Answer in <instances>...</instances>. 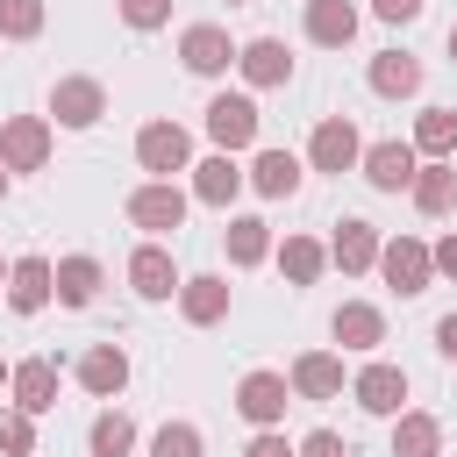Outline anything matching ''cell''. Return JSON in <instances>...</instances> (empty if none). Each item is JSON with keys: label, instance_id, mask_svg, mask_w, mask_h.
I'll return each mask as SVG.
<instances>
[{"label": "cell", "instance_id": "6da1fadb", "mask_svg": "<svg viewBox=\"0 0 457 457\" xmlns=\"http://www.w3.org/2000/svg\"><path fill=\"white\" fill-rule=\"evenodd\" d=\"M136 164H143L150 179L193 171V136H186L179 121H143V136H136Z\"/></svg>", "mask_w": 457, "mask_h": 457}, {"label": "cell", "instance_id": "7a4b0ae2", "mask_svg": "<svg viewBox=\"0 0 457 457\" xmlns=\"http://www.w3.org/2000/svg\"><path fill=\"white\" fill-rule=\"evenodd\" d=\"M186 200H193V193H179L171 179H143V186L129 193V221H136L143 236H171V228L186 221Z\"/></svg>", "mask_w": 457, "mask_h": 457}, {"label": "cell", "instance_id": "3957f363", "mask_svg": "<svg viewBox=\"0 0 457 457\" xmlns=\"http://www.w3.org/2000/svg\"><path fill=\"white\" fill-rule=\"evenodd\" d=\"M378 271H386V286H393L400 300L428 293V278H436V264H428V243H421V236H393V243H378Z\"/></svg>", "mask_w": 457, "mask_h": 457}, {"label": "cell", "instance_id": "277c9868", "mask_svg": "<svg viewBox=\"0 0 457 457\" xmlns=\"http://www.w3.org/2000/svg\"><path fill=\"white\" fill-rule=\"evenodd\" d=\"M0 164L7 171H43L50 164V121L43 114H7L0 121Z\"/></svg>", "mask_w": 457, "mask_h": 457}, {"label": "cell", "instance_id": "5b68a950", "mask_svg": "<svg viewBox=\"0 0 457 457\" xmlns=\"http://www.w3.org/2000/svg\"><path fill=\"white\" fill-rule=\"evenodd\" d=\"M286 407H293L286 371H250V378L236 386V414H243V421H257V428H278V421H286Z\"/></svg>", "mask_w": 457, "mask_h": 457}, {"label": "cell", "instance_id": "8992f818", "mask_svg": "<svg viewBox=\"0 0 457 457\" xmlns=\"http://www.w3.org/2000/svg\"><path fill=\"white\" fill-rule=\"evenodd\" d=\"M207 136L221 150H250L257 143V100L250 93H214L207 100Z\"/></svg>", "mask_w": 457, "mask_h": 457}, {"label": "cell", "instance_id": "52a82bcc", "mask_svg": "<svg viewBox=\"0 0 457 457\" xmlns=\"http://www.w3.org/2000/svg\"><path fill=\"white\" fill-rule=\"evenodd\" d=\"M179 57H186V71H193V79H221V71L236 64V43H228V29L193 21V29L179 36Z\"/></svg>", "mask_w": 457, "mask_h": 457}, {"label": "cell", "instance_id": "ba28073f", "mask_svg": "<svg viewBox=\"0 0 457 457\" xmlns=\"http://www.w3.org/2000/svg\"><path fill=\"white\" fill-rule=\"evenodd\" d=\"M50 114H57V129H93L107 114V86L100 79H57L50 86Z\"/></svg>", "mask_w": 457, "mask_h": 457}, {"label": "cell", "instance_id": "9c48e42d", "mask_svg": "<svg viewBox=\"0 0 457 457\" xmlns=\"http://www.w3.org/2000/svg\"><path fill=\"white\" fill-rule=\"evenodd\" d=\"M357 157H364V143H357L350 114H328V121L307 136V164H314V171H350Z\"/></svg>", "mask_w": 457, "mask_h": 457}, {"label": "cell", "instance_id": "30bf717a", "mask_svg": "<svg viewBox=\"0 0 457 457\" xmlns=\"http://www.w3.org/2000/svg\"><path fill=\"white\" fill-rule=\"evenodd\" d=\"M7 393H14L21 414H50V407H57V364H50V357H21V364H7Z\"/></svg>", "mask_w": 457, "mask_h": 457}, {"label": "cell", "instance_id": "8fae6325", "mask_svg": "<svg viewBox=\"0 0 457 457\" xmlns=\"http://www.w3.org/2000/svg\"><path fill=\"white\" fill-rule=\"evenodd\" d=\"M350 400L364 407V414H400V400H407V371L400 364H364L357 378H350Z\"/></svg>", "mask_w": 457, "mask_h": 457}, {"label": "cell", "instance_id": "7c38bea8", "mask_svg": "<svg viewBox=\"0 0 457 457\" xmlns=\"http://www.w3.org/2000/svg\"><path fill=\"white\" fill-rule=\"evenodd\" d=\"M50 300H57L50 257H14V264H7V307H14V314H43Z\"/></svg>", "mask_w": 457, "mask_h": 457}, {"label": "cell", "instance_id": "4fadbf2b", "mask_svg": "<svg viewBox=\"0 0 457 457\" xmlns=\"http://www.w3.org/2000/svg\"><path fill=\"white\" fill-rule=\"evenodd\" d=\"M357 164H364V179H371L378 193H407V186H414V164H421V157H414V143H371V150H364Z\"/></svg>", "mask_w": 457, "mask_h": 457}, {"label": "cell", "instance_id": "5bb4252c", "mask_svg": "<svg viewBox=\"0 0 457 457\" xmlns=\"http://www.w3.org/2000/svg\"><path fill=\"white\" fill-rule=\"evenodd\" d=\"M79 386H86L93 400H114V393L129 386V350H121V343H93V350L79 357Z\"/></svg>", "mask_w": 457, "mask_h": 457}, {"label": "cell", "instance_id": "9a60e30c", "mask_svg": "<svg viewBox=\"0 0 457 457\" xmlns=\"http://www.w3.org/2000/svg\"><path fill=\"white\" fill-rule=\"evenodd\" d=\"M236 71H243L250 86H286V79H293V50H286L278 36H257V43L236 50Z\"/></svg>", "mask_w": 457, "mask_h": 457}, {"label": "cell", "instance_id": "2e32d148", "mask_svg": "<svg viewBox=\"0 0 457 457\" xmlns=\"http://www.w3.org/2000/svg\"><path fill=\"white\" fill-rule=\"evenodd\" d=\"M378 243H386V236H378L371 221H357V214H350V221L336 228V243H328V264H343V278H357V271H371V264H378Z\"/></svg>", "mask_w": 457, "mask_h": 457}, {"label": "cell", "instance_id": "e0dca14e", "mask_svg": "<svg viewBox=\"0 0 457 457\" xmlns=\"http://www.w3.org/2000/svg\"><path fill=\"white\" fill-rule=\"evenodd\" d=\"M129 286H136L143 300H171V293H179V264H171V250H164V243H143V250L129 257Z\"/></svg>", "mask_w": 457, "mask_h": 457}, {"label": "cell", "instance_id": "ac0fdd59", "mask_svg": "<svg viewBox=\"0 0 457 457\" xmlns=\"http://www.w3.org/2000/svg\"><path fill=\"white\" fill-rule=\"evenodd\" d=\"M179 314H186L193 328H214V321L228 314V278H214V271L179 278Z\"/></svg>", "mask_w": 457, "mask_h": 457}, {"label": "cell", "instance_id": "d6986e66", "mask_svg": "<svg viewBox=\"0 0 457 457\" xmlns=\"http://www.w3.org/2000/svg\"><path fill=\"white\" fill-rule=\"evenodd\" d=\"M328 336H336L343 350H378V343H386V314H378L371 300H343L336 321H328Z\"/></svg>", "mask_w": 457, "mask_h": 457}, {"label": "cell", "instance_id": "ffe728a7", "mask_svg": "<svg viewBox=\"0 0 457 457\" xmlns=\"http://www.w3.org/2000/svg\"><path fill=\"white\" fill-rule=\"evenodd\" d=\"M364 79H371V93H378V100H414V93H421V64H414L407 50H378Z\"/></svg>", "mask_w": 457, "mask_h": 457}, {"label": "cell", "instance_id": "44dd1931", "mask_svg": "<svg viewBox=\"0 0 457 457\" xmlns=\"http://www.w3.org/2000/svg\"><path fill=\"white\" fill-rule=\"evenodd\" d=\"M243 193V164L228 157V150H214V157H200L193 164V200H207V207H228Z\"/></svg>", "mask_w": 457, "mask_h": 457}, {"label": "cell", "instance_id": "7402d4cb", "mask_svg": "<svg viewBox=\"0 0 457 457\" xmlns=\"http://www.w3.org/2000/svg\"><path fill=\"white\" fill-rule=\"evenodd\" d=\"M50 286H57L64 307H93L100 286H107V271H100V257H64V264H50Z\"/></svg>", "mask_w": 457, "mask_h": 457}, {"label": "cell", "instance_id": "603a6c76", "mask_svg": "<svg viewBox=\"0 0 457 457\" xmlns=\"http://www.w3.org/2000/svg\"><path fill=\"white\" fill-rule=\"evenodd\" d=\"M286 386H293L300 400H336V393H343V357H336V350H307Z\"/></svg>", "mask_w": 457, "mask_h": 457}, {"label": "cell", "instance_id": "cb8c5ba5", "mask_svg": "<svg viewBox=\"0 0 457 457\" xmlns=\"http://www.w3.org/2000/svg\"><path fill=\"white\" fill-rule=\"evenodd\" d=\"M243 179H250L264 200H293V193H300V157H293V150H257V164H250Z\"/></svg>", "mask_w": 457, "mask_h": 457}, {"label": "cell", "instance_id": "d4e9b609", "mask_svg": "<svg viewBox=\"0 0 457 457\" xmlns=\"http://www.w3.org/2000/svg\"><path fill=\"white\" fill-rule=\"evenodd\" d=\"M350 36H357V7H350V0H307V43L343 50Z\"/></svg>", "mask_w": 457, "mask_h": 457}, {"label": "cell", "instance_id": "484cf974", "mask_svg": "<svg viewBox=\"0 0 457 457\" xmlns=\"http://www.w3.org/2000/svg\"><path fill=\"white\" fill-rule=\"evenodd\" d=\"M221 243H228V264H236V271H250V264H264V257H271V221L236 214V221L221 228Z\"/></svg>", "mask_w": 457, "mask_h": 457}, {"label": "cell", "instance_id": "4316f807", "mask_svg": "<svg viewBox=\"0 0 457 457\" xmlns=\"http://www.w3.org/2000/svg\"><path fill=\"white\" fill-rule=\"evenodd\" d=\"M407 193H414L421 214H450V207H457V171H450L443 157H428V164H414V186H407Z\"/></svg>", "mask_w": 457, "mask_h": 457}, {"label": "cell", "instance_id": "83f0119b", "mask_svg": "<svg viewBox=\"0 0 457 457\" xmlns=\"http://www.w3.org/2000/svg\"><path fill=\"white\" fill-rule=\"evenodd\" d=\"M393 457H443V421L436 414H393Z\"/></svg>", "mask_w": 457, "mask_h": 457}, {"label": "cell", "instance_id": "f1b7e54d", "mask_svg": "<svg viewBox=\"0 0 457 457\" xmlns=\"http://www.w3.org/2000/svg\"><path fill=\"white\" fill-rule=\"evenodd\" d=\"M457 150V107H421L414 114V157H450Z\"/></svg>", "mask_w": 457, "mask_h": 457}, {"label": "cell", "instance_id": "f546056e", "mask_svg": "<svg viewBox=\"0 0 457 457\" xmlns=\"http://www.w3.org/2000/svg\"><path fill=\"white\" fill-rule=\"evenodd\" d=\"M278 271H286L293 286H314V278L328 271V250H321L314 236H286V243H278Z\"/></svg>", "mask_w": 457, "mask_h": 457}, {"label": "cell", "instance_id": "4dcf8cb0", "mask_svg": "<svg viewBox=\"0 0 457 457\" xmlns=\"http://www.w3.org/2000/svg\"><path fill=\"white\" fill-rule=\"evenodd\" d=\"M86 450H93V457H129V450H136V421H129L121 407L93 414V428H86Z\"/></svg>", "mask_w": 457, "mask_h": 457}, {"label": "cell", "instance_id": "1f68e13d", "mask_svg": "<svg viewBox=\"0 0 457 457\" xmlns=\"http://www.w3.org/2000/svg\"><path fill=\"white\" fill-rule=\"evenodd\" d=\"M150 457H207V443H200L193 421H164V428L150 436Z\"/></svg>", "mask_w": 457, "mask_h": 457}, {"label": "cell", "instance_id": "d6a6232c", "mask_svg": "<svg viewBox=\"0 0 457 457\" xmlns=\"http://www.w3.org/2000/svg\"><path fill=\"white\" fill-rule=\"evenodd\" d=\"M36 29H43V0H0V36L29 43Z\"/></svg>", "mask_w": 457, "mask_h": 457}, {"label": "cell", "instance_id": "836d02e7", "mask_svg": "<svg viewBox=\"0 0 457 457\" xmlns=\"http://www.w3.org/2000/svg\"><path fill=\"white\" fill-rule=\"evenodd\" d=\"M0 450H7V457H29V450H36V414L7 407V414H0Z\"/></svg>", "mask_w": 457, "mask_h": 457}, {"label": "cell", "instance_id": "e575fe53", "mask_svg": "<svg viewBox=\"0 0 457 457\" xmlns=\"http://www.w3.org/2000/svg\"><path fill=\"white\" fill-rule=\"evenodd\" d=\"M114 7H121L129 29H164L171 21V0H114Z\"/></svg>", "mask_w": 457, "mask_h": 457}, {"label": "cell", "instance_id": "d590c367", "mask_svg": "<svg viewBox=\"0 0 457 457\" xmlns=\"http://www.w3.org/2000/svg\"><path fill=\"white\" fill-rule=\"evenodd\" d=\"M293 457H350V443L336 436V428H314V436H300V450Z\"/></svg>", "mask_w": 457, "mask_h": 457}, {"label": "cell", "instance_id": "8d00e7d4", "mask_svg": "<svg viewBox=\"0 0 457 457\" xmlns=\"http://www.w3.org/2000/svg\"><path fill=\"white\" fill-rule=\"evenodd\" d=\"M243 457H293V443H286V436H278V428H257V436H250V450H243Z\"/></svg>", "mask_w": 457, "mask_h": 457}, {"label": "cell", "instance_id": "74e56055", "mask_svg": "<svg viewBox=\"0 0 457 457\" xmlns=\"http://www.w3.org/2000/svg\"><path fill=\"white\" fill-rule=\"evenodd\" d=\"M371 14H378V21H414L421 0H371Z\"/></svg>", "mask_w": 457, "mask_h": 457}, {"label": "cell", "instance_id": "f35d334b", "mask_svg": "<svg viewBox=\"0 0 457 457\" xmlns=\"http://www.w3.org/2000/svg\"><path fill=\"white\" fill-rule=\"evenodd\" d=\"M428 264H436V271H443V278H457V236H443V243H436V250H428Z\"/></svg>", "mask_w": 457, "mask_h": 457}, {"label": "cell", "instance_id": "ab89813d", "mask_svg": "<svg viewBox=\"0 0 457 457\" xmlns=\"http://www.w3.org/2000/svg\"><path fill=\"white\" fill-rule=\"evenodd\" d=\"M436 350L457 364V314H443V321H436Z\"/></svg>", "mask_w": 457, "mask_h": 457}, {"label": "cell", "instance_id": "60d3db41", "mask_svg": "<svg viewBox=\"0 0 457 457\" xmlns=\"http://www.w3.org/2000/svg\"><path fill=\"white\" fill-rule=\"evenodd\" d=\"M450 64H457V21H450Z\"/></svg>", "mask_w": 457, "mask_h": 457}, {"label": "cell", "instance_id": "b9f144b4", "mask_svg": "<svg viewBox=\"0 0 457 457\" xmlns=\"http://www.w3.org/2000/svg\"><path fill=\"white\" fill-rule=\"evenodd\" d=\"M0 200H7V164H0Z\"/></svg>", "mask_w": 457, "mask_h": 457}, {"label": "cell", "instance_id": "7bdbcfd3", "mask_svg": "<svg viewBox=\"0 0 457 457\" xmlns=\"http://www.w3.org/2000/svg\"><path fill=\"white\" fill-rule=\"evenodd\" d=\"M0 386H7V357H0Z\"/></svg>", "mask_w": 457, "mask_h": 457}, {"label": "cell", "instance_id": "ee69618b", "mask_svg": "<svg viewBox=\"0 0 457 457\" xmlns=\"http://www.w3.org/2000/svg\"><path fill=\"white\" fill-rule=\"evenodd\" d=\"M0 286H7V264H0Z\"/></svg>", "mask_w": 457, "mask_h": 457}, {"label": "cell", "instance_id": "f6af8a7d", "mask_svg": "<svg viewBox=\"0 0 457 457\" xmlns=\"http://www.w3.org/2000/svg\"><path fill=\"white\" fill-rule=\"evenodd\" d=\"M228 7H243V0H228Z\"/></svg>", "mask_w": 457, "mask_h": 457}]
</instances>
